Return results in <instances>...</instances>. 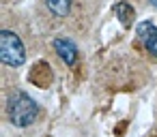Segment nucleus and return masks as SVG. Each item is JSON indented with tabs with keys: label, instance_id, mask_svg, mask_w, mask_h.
<instances>
[{
	"label": "nucleus",
	"instance_id": "obj_1",
	"mask_svg": "<svg viewBox=\"0 0 157 137\" xmlns=\"http://www.w3.org/2000/svg\"><path fill=\"white\" fill-rule=\"evenodd\" d=\"M7 114H9V120L15 126H30L39 116V105L26 92H15L9 99Z\"/></svg>",
	"mask_w": 157,
	"mask_h": 137
},
{
	"label": "nucleus",
	"instance_id": "obj_2",
	"mask_svg": "<svg viewBox=\"0 0 157 137\" xmlns=\"http://www.w3.org/2000/svg\"><path fill=\"white\" fill-rule=\"evenodd\" d=\"M0 60L9 67H22L26 62V47L22 39L11 30L0 32Z\"/></svg>",
	"mask_w": 157,
	"mask_h": 137
},
{
	"label": "nucleus",
	"instance_id": "obj_3",
	"mask_svg": "<svg viewBox=\"0 0 157 137\" xmlns=\"http://www.w3.org/2000/svg\"><path fill=\"white\" fill-rule=\"evenodd\" d=\"M138 39L142 41V45L146 47V52L157 58V28L151 22H140L138 24Z\"/></svg>",
	"mask_w": 157,
	"mask_h": 137
},
{
	"label": "nucleus",
	"instance_id": "obj_4",
	"mask_svg": "<svg viewBox=\"0 0 157 137\" xmlns=\"http://www.w3.org/2000/svg\"><path fill=\"white\" fill-rule=\"evenodd\" d=\"M54 49H56V54L60 56V60L67 67L75 64V60H78V47H75L73 41H69V39H54Z\"/></svg>",
	"mask_w": 157,
	"mask_h": 137
},
{
	"label": "nucleus",
	"instance_id": "obj_5",
	"mask_svg": "<svg viewBox=\"0 0 157 137\" xmlns=\"http://www.w3.org/2000/svg\"><path fill=\"white\" fill-rule=\"evenodd\" d=\"M114 13H116L118 22H121L125 28H129V26L133 24V17H136V13H133V9H131L127 2H118V5L114 7Z\"/></svg>",
	"mask_w": 157,
	"mask_h": 137
},
{
	"label": "nucleus",
	"instance_id": "obj_6",
	"mask_svg": "<svg viewBox=\"0 0 157 137\" xmlns=\"http://www.w3.org/2000/svg\"><path fill=\"white\" fill-rule=\"evenodd\" d=\"M45 5L52 15L56 17H67L71 11V0H45Z\"/></svg>",
	"mask_w": 157,
	"mask_h": 137
},
{
	"label": "nucleus",
	"instance_id": "obj_7",
	"mask_svg": "<svg viewBox=\"0 0 157 137\" xmlns=\"http://www.w3.org/2000/svg\"><path fill=\"white\" fill-rule=\"evenodd\" d=\"M148 2H151V5H153V7L157 9V0H148Z\"/></svg>",
	"mask_w": 157,
	"mask_h": 137
}]
</instances>
